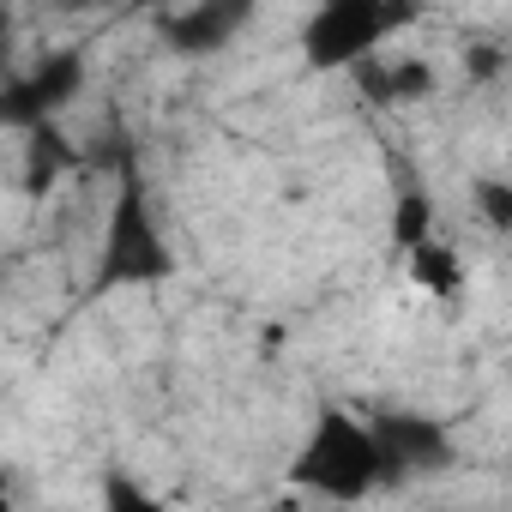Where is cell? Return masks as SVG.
<instances>
[{"label":"cell","instance_id":"obj_1","mask_svg":"<svg viewBox=\"0 0 512 512\" xmlns=\"http://www.w3.org/2000/svg\"><path fill=\"white\" fill-rule=\"evenodd\" d=\"M296 488L302 494H320V500H368L380 488V446H374V428L368 416H350V410H320L296 464H290Z\"/></svg>","mask_w":512,"mask_h":512},{"label":"cell","instance_id":"obj_2","mask_svg":"<svg viewBox=\"0 0 512 512\" xmlns=\"http://www.w3.org/2000/svg\"><path fill=\"white\" fill-rule=\"evenodd\" d=\"M404 0H314L302 19V61L308 73H356L404 31Z\"/></svg>","mask_w":512,"mask_h":512},{"label":"cell","instance_id":"obj_3","mask_svg":"<svg viewBox=\"0 0 512 512\" xmlns=\"http://www.w3.org/2000/svg\"><path fill=\"white\" fill-rule=\"evenodd\" d=\"M163 278H175V247L145 187H121L103 217V241H97V290H145Z\"/></svg>","mask_w":512,"mask_h":512},{"label":"cell","instance_id":"obj_4","mask_svg":"<svg viewBox=\"0 0 512 512\" xmlns=\"http://www.w3.org/2000/svg\"><path fill=\"white\" fill-rule=\"evenodd\" d=\"M374 446H380V488H398L410 476H440L452 470V428L440 416H368Z\"/></svg>","mask_w":512,"mask_h":512},{"label":"cell","instance_id":"obj_5","mask_svg":"<svg viewBox=\"0 0 512 512\" xmlns=\"http://www.w3.org/2000/svg\"><path fill=\"white\" fill-rule=\"evenodd\" d=\"M260 13H266V0H187V7L163 13V49L181 61H211L235 49Z\"/></svg>","mask_w":512,"mask_h":512},{"label":"cell","instance_id":"obj_6","mask_svg":"<svg viewBox=\"0 0 512 512\" xmlns=\"http://www.w3.org/2000/svg\"><path fill=\"white\" fill-rule=\"evenodd\" d=\"M79 91H85V61L79 55H49L31 73H19V79L0 85V127H19V133L49 127Z\"/></svg>","mask_w":512,"mask_h":512},{"label":"cell","instance_id":"obj_7","mask_svg":"<svg viewBox=\"0 0 512 512\" xmlns=\"http://www.w3.org/2000/svg\"><path fill=\"white\" fill-rule=\"evenodd\" d=\"M356 79H362V91H368L374 103H398V109L428 103V97L440 91V67H434V61H422V55H398V61H386V49L368 55V61L356 67Z\"/></svg>","mask_w":512,"mask_h":512},{"label":"cell","instance_id":"obj_8","mask_svg":"<svg viewBox=\"0 0 512 512\" xmlns=\"http://www.w3.org/2000/svg\"><path fill=\"white\" fill-rule=\"evenodd\" d=\"M404 266H410V284H416L422 296H434V302H452V296H464V284H470L464 253H458L440 229L422 235L416 247H404Z\"/></svg>","mask_w":512,"mask_h":512},{"label":"cell","instance_id":"obj_9","mask_svg":"<svg viewBox=\"0 0 512 512\" xmlns=\"http://www.w3.org/2000/svg\"><path fill=\"white\" fill-rule=\"evenodd\" d=\"M440 229V211H434V193H398V205H392V241L398 247H416L422 235H434Z\"/></svg>","mask_w":512,"mask_h":512},{"label":"cell","instance_id":"obj_10","mask_svg":"<svg viewBox=\"0 0 512 512\" xmlns=\"http://www.w3.org/2000/svg\"><path fill=\"white\" fill-rule=\"evenodd\" d=\"M470 199H476V217H482L488 235H506L512 229V187L500 175H476L470 181Z\"/></svg>","mask_w":512,"mask_h":512}]
</instances>
